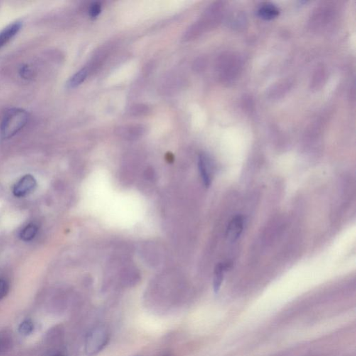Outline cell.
Listing matches in <instances>:
<instances>
[{
    "label": "cell",
    "mask_w": 356,
    "mask_h": 356,
    "mask_svg": "<svg viewBox=\"0 0 356 356\" xmlns=\"http://www.w3.org/2000/svg\"><path fill=\"white\" fill-rule=\"evenodd\" d=\"M28 121V113L24 109L20 108L8 109L5 113L0 126L1 139L12 138L26 126Z\"/></svg>",
    "instance_id": "1"
},
{
    "label": "cell",
    "mask_w": 356,
    "mask_h": 356,
    "mask_svg": "<svg viewBox=\"0 0 356 356\" xmlns=\"http://www.w3.org/2000/svg\"><path fill=\"white\" fill-rule=\"evenodd\" d=\"M109 340V332L104 325H98L88 333L85 341V351L88 355L98 354L107 346Z\"/></svg>",
    "instance_id": "2"
},
{
    "label": "cell",
    "mask_w": 356,
    "mask_h": 356,
    "mask_svg": "<svg viewBox=\"0 0 356 356\" xmlns=\"http://www.w3.org/2000/svg\"><path fill=\"white\" fill-rule=\"evenodd\" d=\"M36 187V180L34 177L32 175H25L16 182L13 187V193L15 196L20 198L31 193Z\"/></svg>",
    "instance_id": "3"
},
{
    "label": "cell",
    "mask_w": 356,
    "mask_h": 356,
    "mask_svg": "<svg viewBox=\"0 0 356 356\" xmlns=\"http://www.w3.org/2000/svg\"><path fill=\"white\" fill-rule=\"evenodd\" d=\"M244 217L237 215L232 218L226 229V237L230 242H235L240 237L244 230Z\"/></svg>",
    "instance_id": "4"
},
{
    "label": "cell",
    "mask_w": 356,
    "mask_h": 356,
    "mask_svg": "<svg viewBox=\"0 0 356 356\" xmlns=\"http://www.w3.org/2000/svg\"><path fill=\"white\" fill-rule=\"evenodd\" d=\"M198 168L202 182L206 187L210 186L212 182V173L210 161L205 155H200L198 159Z\"/></svg>",
    "instance_id": "5"
},
{
    "label": "cell",
    "mask_w": 356,
    "mask_h": 356,
    "mask_svg": "<svg viewBox=\"0 0 356 356\" xmlns=\"http://www.w3.org/2000/svg\"><path fill=\"white\" fill-rule=\"evenodd\" d=\"M21 28L22 23L20 22H16V23L8 25L4 30H1L0 32V48H2L10 40L14 38Z\"/></svg>",
    "instance_id": "6"
},
{
    "label": "cell",
    "mask_w": 356,
    "mask_h": 356,
    "mask_svg": "<svg viewBox=\"0 0 356 356\" xmlns=\"http://www.w3.org/2000/svg\"><path fill=\"white\" fill-rule=\"evenodd\" d=\"M230 264L227 263H219L215 266L214 271L213 288L215 293L219 292L224 281V273L229 269Z\"/></svg>",
    "instance_id": "7"
},
{
    "label": "cell",
    "mask_w": 356,
    "mask_h": 356,
    "mask_svg": "<svg viewBox=\"0 0 356 356\" xmlns=\"http://www.w3.org/2000/svg\"><path fill=\"white\" fill-rule=\"evenodd\" d=\"M258 15L263 19L271 20L276 18L279 15V10L274 5L267 3V4H263L259 8Z\"/></svg>",
    "instance_id": "8"
},
{
    "label": "cell",
    "mask_w": 356,
    "mask_h": 356,
    "mask_svg": "<svg viewBox=\"0 0 356 356\" xmlns=\"http://www.w3.org/2000/svg\"><path fill=\"white\" fill-rule=\"evenodd\" d=\"M88 74H89V70L86 67L79 70L78 72H76L75 75H72L69 79L67 83V87L70 88V89H74V88L78 87L80 84L83 83L84 80L87 77Z\"/></svg>",
    "instance_id": "9"
},
{
    "label": "cell",
    "mask_w": 356,
    "mask_h": 356,
    "mask_svg": "<svg viewBox=\"0 0 356 356\" xmlns=\"http://www.w3.org/2000/svg\"><path fill=\"white\" fill-rule=\"evenodd\" d=\"M38 227L35 224H30L25 226L20 233V237L24 242H30L36 237L38 232Z\"/></svg>",
    "instance_id": "10"
},
{
    "label": "cell",
    "mask_w": 356,
    "mask_h": 356,
    "mask_svg": "<svg viewBox=\"0 0 356 356\" xmlns=\"http://www.w3.org/2000/svg\"><path fill=\"white\" fill-rule=\"evenodd\" d=\"M33 329H34V325H33V322L30 320H25L20 324L18 327V331L22 335L28 336L32 333Z\"/></svg>",
    "instance_id": "11"
},
{
    "label": "cell",
    "mask_w": 356,
    "mask_h": 356,
    "mask_svg": "<svg viewBox=\"0 0 356 356\" xmlns=\"http://www.w3.org/2000/svg\"><path fill=\"white\" fill-rule=\"evenodd\" d=\"M19 74L22 78L30 79L33 77V70L31 67L25 65L20 67Z\"/></svg>",
    "instance_id": "12"
},
{
    "label": "cell",
    "mask_w": 356,
    "mask_h": 356,
    "mask_svg": "<svg viewBox=\"0 0 356 356\" xmlns=\"http://www.w3.org/2000/svg\"><path fill=\"white\" fill-rule=\"evenodd\" d=\"M101 10H102V6H101V4L99 2L93 3L91 5L90 8H89V16L92 18H97L99 13H101Z\"/></svg>",
    "instance_id": "13"
},
{
    "label": "cell",
    "mask_w": 356,
    "mask_h": 356,
    "mask_svg": "<svg viewBox=\"0 0 356 356\" xmlns=\"http://www.w3.org/2000/svg\"><path fill=\"white\" fill-rule=\"evenodd\" d=\"M9 290L7 282L0 278V301L6 296Z\"/></svg>",
    "instance_id": "14"
},
{
    "label": "cell",
    "mask_w": 356,
    "mask_h": 356,
    "mask_svg": "<svg viewBox=\"0 0 356 356\" xmlns=\"http://www.w3.org/2000/svg\"><path fill=\"white\" fill-rule=\"evenodd\" d=\"M159 356H171L170 354H163L162 355H160Z\"/></svg>",
    "instance_id": "15"
},
{
    "label": "cell",
    "mask_w": 356,
    "mask_h": 356,
    "mask_svg": "<svg viewBox=\"0 0 356 356\" xmlns=\"http://www.w3.org/2000/svg\"><path fill=\"white\" fill-rule=\"evenodd\" d=\"M1 340H0V352H1Z\"/></svg>",
    "instance_id": "16"
},
{
    "label": "cell",
    "mask_w": 356,
    "mask_h": 356,
    "mask_svg": "<svg viewBox=\"0 0 356 356\" xmlns=\"http://www.w3.org/2000/svg\"><path fill=\"white\" fill-rule=\"evenodd\" d=\"M63 356L60 355V354H57V355H55V356Z\"/></svg>",
    "instance_id": "17"
}]
</instances>
